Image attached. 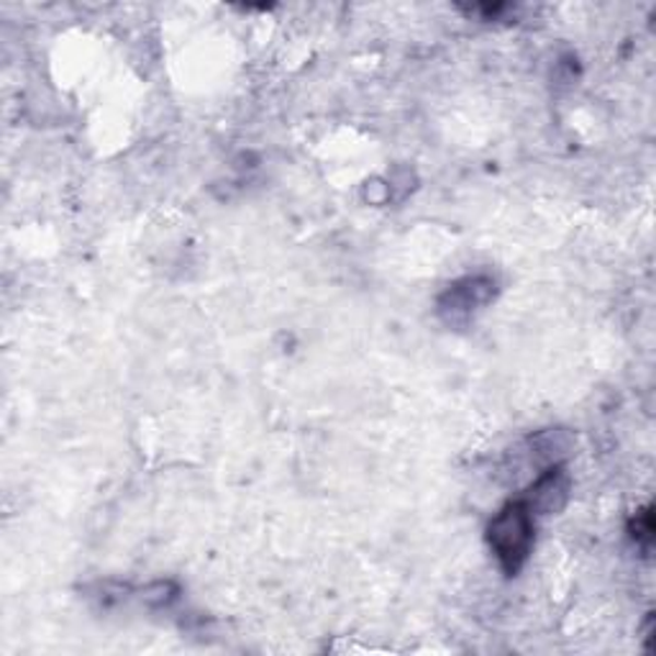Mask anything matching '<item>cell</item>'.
<instances>
[{
  "instance_id": "6da1fadb",
  "label": "cell",
  "mask_w": 656,
  "mask_h": 656,
  "mask_svg": "<svg viewBox=\"0 0 656 656\" xmlns=\"http://www.w3.org/2000/svg\"><path fill=\"white\" fill-rule=\"evenodd\" d=\"M536 513L526 501L508 503L490 520L488 539L505 574H516L526 564L534 547Z\"/></svg>"
},
{
  "instance_id": "7a4b0ae2",
  "label": "cell",
  "mask_w": 656,
  "mask_h": 656,
  "mask_svg": "<svg viewBox=\"0 0 656 656\" xmlns=\"http://www.w3.org/2000/svg\"><path fill=\"white\" fill-rule=\"evenodd\" d=\"M566 495H570V480H566L562 467H549L531 490H528L526 503L531 505L536 516H549L564 508Z\"/></svg>"
},
{
  "instance_id": "3957f363",
  "label": "cell",
  "mask_w": 656,
  "mask_h": 656,
  "mask_svg": "<svg viewBox=\"0 0 656 656\" xmlns=\"http://www.w3.org/2000/svg\"><path fill=\"white\" fill-rule=\"evenodd\" d=\"M490 290L492 282L480 278H469L459 282V285H454L449 293L442 297V313L449 316L446 320L457 324L461 318H469V313H472L477 305H484L490 301Z\"/></svg>"
}]
</instances>
